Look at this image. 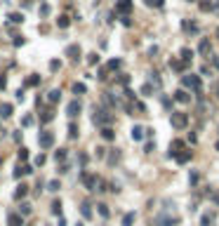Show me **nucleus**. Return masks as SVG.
<instances>
[{
  "instance_id": "obj_47",
  "label": "nucleus",
  "mask_w": 219,
  "mask_h": 226,
  "mask_svg": "<svg viewBox=\"0 0 219 226\" xmlns=\"http://www.w3.org/2000/svg\"><path fill=\"white\" fill-rule=\"evenodd\" d=\"M45 163V153H40L38 158H35V165H43Z\"/></svg>"
},
{
  "instance_id": "obj_33",
  "label": "nucleus",
  "mask_w": 219,
  "mask_h": 226,
  "mask_svg": "<svg viewBox=\"0 0 219 226\" xmlns=\"http://www.w3.org/2000/svg\"><path fill=\"white\" fill-rule=\"evenodd\" d=\"M17 155H19V160H21V163H24V160H28V148H24V146H21Z\"/></svg>"
},
{
  "instance_id": "obj_13",
  "label": "nucleus",
  "mask_w": 219,
  "mask_h": 226,
  "mask_svg": "<svg viewBox=\"0 0 219 226\" xmlns=\"http://www.w3.org/2000/svg\"><path fill=\"white\" fill-rule=\"evenodd\" d=\"M198 7H200V12H212V9H214V2H212V0H198Z\"/></svg>"
},
{
  "instance_id": "obj_15",
  "label": "nucleus",
  "mask_w": 219,
  "mask_h": 226,
  "mask_svg": "<svg viewBox=\"0 0 219 226\" xmlns=\"http://www.w3.org/2000/svg\"><path fill=\"white\" fill-rule=\"evenodd\" d=\"M132 139H134V141H141V139H144V127H139V125L132 127Z\"/></svg>"
},
{
  "instance_id": "obj_28",
  "label": "nucleus",
  "mask_w": 219,
  "mask_h": 226,
  "mask_svg": "<svg viewBox=\"0 0 219 226\" xmlns=\"http://www.w3.org/2000/svg\"><path fill=\"white\" fill-rule=\"evenodd\" d=\"M73 92H76V94H85V92H87V87H85L83 82H76V85H73Z\"/></svg>"
},
{
  "instance_id": "obj_52",
  "label": "nucleus",
  "mask_w": 219,
  "mask_h": 226,
  "mask_svg": "<svg viewBox=\"0 0 219 226\" xmlns=\"http://www.w3.org/2000/svg\"><path fill=\"white\" fill-rule=\"evenodd\" d=\"M217 97H219V85H217Z\"/></svg>"
},
{
  "instance_id": "obj_45",
  "label": "nucleus",
  "mask_w": 219,
  "mask_h": 226,
  "mask_svg": "<svg viewBox=\"0 0 219 226\" xmlns=\"http://www.w3.org/2000/svg\"><path fill=\"white\" fill-rule=\"evenodd\" d=\"M198 184V172H191V186H196Z\"/></svg>"
},
{
  "instance_id": "obj_19",
  "label": "nucleus",
  "mask_w": 219,
  "mask_h": 226,
  "mask_svg": "<svg viewBox=\"0 0 219 226\" xmlns=\"http://www.w3.org/2000/svg\"><path fill=\"white\" fill-rule=\"evenodd\" d=\"M101 137H104L106 141H113V139H115V132L111 130V127H101Z\"/></svg>"
},
{
  "instance_id": "obj_10",
  "label": "nucleus",
  "mask_w": 219,
  "mask_h": 226,
  "mask_svg": "<svg viewBox=\"0 0 219 226\" xmlns=\"http://www.w3.org/2000/svg\"><path fill=\"white\" fill-rule=\"evenodd\" d=\"M66 54H69L73 61H78L80 59V45H69L66 47Z\"/></svg>"
},
{
  "instance_id": "obj_53",
  "label": "nucleus",
  "mask_w": 219,
  "mask_h": 226,
  "mask_svg": "<svg viewBox=\"0 0 219 226\" xmlns=\"http://www.w3.org/2000/svg\"><path fill=\"white\" fill-rule=\"evenodd\" d=\"M217 38H219V28H217Z\"/></svg>"
},
{
  "instance_id": "obj_35",
  "label": "nucleus",
  "mask_w": 219,
  "mask_h": 226,
  "mask_svg": "<svg viewBox=\"0 0 219 226\" xmlns=\"http://www.w3.org/2000/svg\"><path fill=\"white\" fill-rule=\"evenodd\" d=\"M33 125V116H24L21 118V127H31Z\"/></svg>"
},
{
  "instance_id": "obj_8",
  "label": "nucleus",
  "mask_w": 219,
  "mask_h": 226,
  "mask_svg": "<svg viewBox=\"0 0 219 226\" xmlns=\"http://www.w3.org/2000/svg\"><path fill=\"white\" fill-rule=\"evenodd\" d=\"M172 101H177V104H189L191 97H189V92H186V90H177L175 97H172Z\"/></svg>"
},
{
  "instance_id": "obj_16",
  "label": "nucleus",
  "mask_w": 219,
  "mask_h": 226,
  "mask_svg": "<svg viewBox=\"0 0 219 226\" xmlns=\"http://www.w3.org/2000/svg\"><path fill=\"white\" fill-rule=\"evenodd\" d=\"M158 226H177V217H160Z\"/></svg>"
},
{
  "instance_id": "obj_1",
  "label": "nucleus",
  "mask_w": 219,
  "mask_h": 226,
  "mask_svg": "<svg viewBox=\"0 0 219 226\" xmlns=\"http://www.w3.org/2000/svg\"><path fill=\"white\" fill-rule=\"evenodd\" d=\"M182 85H184V87H191V90H198V92H200V75L186 73V75H182Z\"/></svg>"
},
{
  "instance_id": "obj_17",
  "label": "nucleus",
  "mask_w": 219,
  "mask_h": 226,
  "mask_svg": "<svg viewBox=\"0 0 219 226\" xmlns=\"http://www.w3.org/2000/svg\"><path fill=\"white\" fill-rule=\"evenodd\" d=\"M175 158H177V163L182 165V163H189V160L193 158V153H191V151H184V153H177Z\"/></svg>"
},
{
  "instance_id": "obj_6",
  "label": "nucleus",
  "mask_w": 219,
  "mask_h": 226,
  "mask_svg": "<svg viewBox=\"0 0 219 226\" xmlns=\"http://www.w3.org/2000/svg\"><path fill=\"white\" fill-rule=\"evenodd\" d=\"M80 109H83V106H80V101H78V99H73L69 106H66V116H69V118L80 116Z\"/></svg>"
},
{
  "instance_id": "obj_44",
  "label": "nucleus",
  "mask_w": 219,
  "mask_h": 226,
  "mask_svg": "<svg viewBox=\"0 0 219 226\" xmlns=\"http://www.w3.org/2000/svg\"><path fill=\"white\" fill-rule=\"evenodd\" d=\"M163 106H165V109H170V106H172V99H170V97H163Z\"/></svg>"
},
{
  "instance_id": "obj_48",
  "label": "nucleus",
  "mask_w": 219,
  "mask_h": 226,
  "mask_svg": "<svg viewBox=\"0 0 219 226\" xmlns=\"http://www.w3.org/2000/svg\"><path fill=\"white\" fill-rule=\"evenodd\" d=\"M203 226H210V214H203Z\"/></svg>"
},
{
  "instance_id": "obj_7",
  "label": "nucleus",
  "mask_w": 219,
  "mask_h": 226,
  "mask_svg": "<svg viewBox=\"0 0 219 226\" xmlns=\"http://www.w3.org/2000/svg\"><path fill=\"white\" fill-rule=\"evenodd\" d=\"M182 31L186 33H198V24L193 19H182Z\"/></svg>"
},
{
  "instance_id": "obj_40",
  "label": "nucleus",
  "mask_w": 219,
  "mask_h": 226,
  "mask_svg": "<svg viewBox=\"0 0 219 226\" xmlns=\"http://www.w3.org/2000/svg\"><path fill=\"white\" fill-rule=\"evenodd\" d=\"M149 7H163V0H146Z\"/></svg>"
},
{
  "instance_id": "obj_55",
  "label": "nucleus",
  "mask_w": 219,
  "mask_h": 226,
  "mask_svg": "<svg viewBox=\"0 0 219 226\" xmlns=\"http://www.w3.org/2000/svg\"><path fill=\"white\" fill-rule=\"evenodd\" d=\"M0 120H2V118H0Z\"/></svg>"
},
{
  "instance_id": "obj_25",
  "label": "nucleus",
  "mask_w": 219,
  "mask_h": 226,
  "mask_svg": "<svg viewBox=\"0 0 219 226\" xmlns=\"http://www.w3.org/2000/svg\"><path fill=\"white\" fill-rule=\"evenodd\" d=\"M132 224H134V212H127L123 217V226H132Z\"/></svg>"
},
{
  "instance_id": "obj_11",
  "label": "nucleus",
  "mask_w": 219,
  "mask_h": 226,
  "mask_svg": "<svg viewBox=\"0 0 219 226\" xmlns=\"http://www.w3.org/2000/svg\"><path fill=\"white\" fill-rule=\"evenodd\" d=\"M7 226H24V217L21 214H7Z\"/></svg>"
},
{
  "instance_id": "obj_54",
  "label": "nucleus",
  "mask_w": 219,
  "mask_h": 226,
  "mask_svg": "<svg viewBox=\"0 0 219 226\" xmlns=\"http://www.w3.org/2000/svg\"><path fill=\"white\" fill-rule=\"evenodd\" d=\"M76 226H83V224H76Z\"/></svg>"
},
{
  "instance_id": "obj_2",
  "label": "nucleus",
  "mask_w": 219,
  "mask_h": 226,
  "mask_svg": "<svg viewBox=\"0 0 219 226\" xmlns=\"http://www.w3.org/2000/svg\"><path fill=\"white\" fill-rule=\"evenodd\" d=\"M170 123H172L175 130H184V127L189 125V116H186V113H172V116H170Z\"/></svg>"
},
{
  "instance_id": "obj_37",
  "label": "nucleus",
  "mask_w": 219,
  "mask_h": 226,
  "mask_svg": "<svg viewBox=\"0 0 219 226\" xmlns=\"http://www.w3.org/2000/svg\"><path fill=\"white\" fill-rule=\"evenodd\" d=\"M54 158H57V163H59V160H66V148H59V151L54 153Z\"/></svg>"
},
{
  "instance_id": "obj_34",
  "label": "nucleus",
  "mask_w": 219,
  "mask_h": 226,
  "mask_svg": "<svg viewBox=\"0 0 219 226\" xmlns=\"http://www.w3.org/2000/svg\"><path fill=\"white\" fill-rule=\"evenodd\" d=\"M59 189H62V184H59L57 179H52L50 184H47V191H59Z\"/></svg>"
},
{
  "instance_id": "obj_21",
  "label": "nucleus",
  "mask_w": 219,
  "mask_h": 226,
  "mask_svg": "<svg viewBox=\"0 0 219 226\" xmlns=\"http://www.w3.org/2000/svg\"><path fill=\"white\" fill-rule=\"evenodd\" d=\"M26 193H28V186H26V184H21V186H17V191H14V198H24V196H26Z\"/></svg>"
},
{
  "instance_id": "obj_31",
  "label": "nucleus",
  "mask_w": 219,
  "mask_h": 226,
  "mask_svg": "<svg viewBox=\"0 0 219 226\" xmlns=\"http://www.w3.org/2000/svg\"><path fill=\"white\" fill-rule=\"evenodd\" d=\"M52 214H59V217H62V203H59V200L52 203Z\"/></svg>"
},
{
  "instance_id": "obj_46",
  "label": "nucleus",
  "mask_w": 219,
  "mask_h": 226,
  "mask_svg": "<svg viewBox=\"0 0 219 226\" xmlns=\"http://www.w3.org/2000/svg\"><path fill=\"white\" fill-rule=\"evenodd\" d=\"M189 141H191V144H196V141H198V134H196V132H191V134H189Z\"/></svg>"
},
{
  "instance_id": "obj_51",
  "label": "nucleus",
  "mask_w": 219,
  "mask_h": 226,
  "mask_svg": "<svg viewBox=\"0 0 219 226\" xmlns=\"http://www.w3.org/2000/svg\"><path fill=\"white\" fill-rule=\"evenodd\" d=\"M214 148H217V151H219V141H217V144H214Z\"/></svg>"
},
{
  "instance_id": "obj_24",
  "label": "nucleus",
  "mask_w": 219,
  "mask_h": 226,
  "mask_svg": "<svg viewBox=\"0 0 219 226\" xmlns=\"http://www.w3.org/2000/svg\"><path fill=\"white\" fill-rule=\"evenodd\" d=\"M80 212H83V217H85V219H90V217H92V210H90V203H83V205H80Z\"/></svg>"
},
{
  "instance_id": "obj_26",
  "label": "nucleus",
  "mask_w": 219,
  "mask_h": 226,
  "mask_svg": "<svg viewBox=\"0 0 219 226\" xmlns=\"http://www.w3.org/2000/svg\"><path fill=\"white\" fill-rule=\"evenodd\" d=\"M31 205H28V203H21V207H19V214H21V217H26V214H31Z\"/></svg>"
},
{
  "instance_id": "obj_36",
  "label": "nucleus",
  "mask_w": 219,
  "mask_h": 226,
  "mask_svg": "<svg viewBox=\"0 0 219 226\" xmlns=\"http://www.w3.org/2000/svg\"><path fill=\"white\" fill-rule=\"evenodd\" d=\"M57 24H59V28H66L71 24V19L69 17H59V19H57Z\"/></svg>"
},
{
  "instance_id": "obj_30",
  "label": "nucleus",
  "mask_w": 219,
  "mask_h": 226,
  "mask_svg": "<svg viewBox=\"0 0 219 226\" xmlns=\"http://www.w3.org/2000/svg\"><path fill=\"white\" fill-rule=\"evenodd\" d=\"M69 137H71V139L78 137V125H76V123H71V125H69Z\"/></svg>"
},
{
  "instance_id": "obj_50",
  "label": "nucleus",
  "mask_w": 219,
  "mask_h": 226,
  "mask_svg": "<svg viewBox=\"0 0 219 226\" xmlns=\"http://www.w3.org/2000/svg\"><path fill=\"white\" fill-rule=\"evenodd\" d=\"M212 64H214V68H219V59H212Z\"/></svg>"
},
{
  "instance_id": "obj_39",
  "label": "nucleus",
  "mask_w": 219,
  "mask_h": 226,
  "mask_svg": "<svg viewBox=\"0 0 219 226\" xmlns=\"http://www.w3.org/2000/svg\"><path fill=\"white\" fill-rule=\"evenodd\" d=\"M52 118H54V113H52V111H45V113H43V118H40V120H43V123H50Z\"/></svg>"
},
{
  "instance_id": "obj_27",
  "label": "nucleus",
  "mask_w": 219,
  "mask_h": 226,
  "mask_svg": "<svg viewBox=\"0 0 219 226\" xmlns=\"http://www.w3.org/2000/svg\"><path fill=\"white\" fill-rule=\"evenodd\" d=\"M40 82V75H31V78H26V87H35Z\"/></svg>"
},
{
  "instance_id": "obj_5",
  "label": "nucleus",
  "mask_w": 219,
  "mask_h": 226,
  "mask_svg": "<svg viewBox=\"0 0 219 226\" xmlns=\"http://www.w3.org/2000/svg\"><path fill=\"white\" fill-rule=\"evenodd\" d=\"M198 54H200V57H210L212 54V43L207 40V38H203V40H200V45H198Z\"/></svg>"
},
{
  "instance_id": "obj_42",
  "label": "nucleus",
  "mask_w": 219,
  "mask_h": 226,
  "mask_svg": "<svg viewBox=\"0 0 219 226\" xmlns=\"http://www.w3.org/2000/svg\"><path fill=\"white\" fill-rule=\"evenodd\" d=\"M24 43H26V40H24V38H21V36H14V45H24Z\"/></svg>"
},
{
  "instance_id": "obj_4",
  "label": "nucleus",
  "mask_w": 219,
  "mask_h": 226,
  "mask_svg": "<svg viewBox=\"0 0 219 226\" xmlns=\"http://www.w3.org/2000/svg\"><path fill=\"white\" fill-rule=\"evenodd\" d=\"M38 144H40V148H50V146L54 144V134H52V132H40Z\"/></svg>"
},
{
  "instance_id": "obj_18",
  "label": "nucleus",
  "mask_w": 219,
  "mask_h": 226,
  "mask_svg": "<svg viewBox=\"0 0 219 226\" xmlns=\"http://www.w3.org/2000/svg\"><path fill=\"white\" fill-rule=\"evenodd\" d=\"M12 104H2V106H0V118H12Z\"/></svg>"
},
{
  "instance_id": "obj_22",
  "label": "nucleus",
  "mask_w": 219,
  "mask_h": 226,
  "mask_svg": "<svg viewBox=\"0 0 219 226\" xmlns=\"http://www.w3.org/2000/svg\"><path fill=\"white\" fill-rule=\"evenodd\" d=\"M9 21H12V24H24V14H21V12H12V14H9Z\"/></svg>"
},
{
  "instance_id": "obj_20",
  "label": "nucleus",
  "mask_w": 219,
  "mask_h": 226,
  "mask_svg": "<svg viewBox=\"0 0 219 226\" xmlns=\"http://www.w3.org/2000/svg\"><path fill=\"white\" fill-rule=\"evenodd\" d=\"M179 57H182V61H186V64H191V61H193V52L189 50V47H184V50H182V54H179Z\"/></svg>"
},
{
  "instance_id": "obj_38",
  "label": "nucleus",
  "mask_w": 219,
  "mask_h": 226,
  "mask_svg": "<svg viewBox=\"0 0 219 226\" xmlns=\"http://www.w3.org/2000/svg\"><path fill=\"white\" fill-rule=\"evenodd\" d=\"M97 207H99V214H101V217H108V214H111V212H108V207H106L104 203H101V205H97Z\"/></svg>"
},
{
  "instance_id": "obj_32",
  "label": "nucleus",
  "mask_w": 219,
  "mask_h": 226,
  "mask_svg": "<svg viewBox=\"0 0 219 226\" xmlns=\"http://www.w3.org/2000/svg\"><path fill=\"white\" fill-rule=\"evenodd\" d=\"M87 64H90V66H94V64H99V54H97V52L87 54Z\"/></svg>"
},
{
  "instance_id": "obj_43",
  "label": "nucleus",
  "mask_w": 219,
  "mask_h": 226,
  "mask_svg": "<svg viewBox=\"0 0 219 226\" xmlns=\"http://www.w3.org/2000/svg\"><path fill=\"white\" fill-rule=\"evenodd\" d=\"M40 14H43V17H47V14H50V5H43V7H40Z\"/></svg>"
},
{
  "instance_id": "obj_49",
  "label": "nucleus",
  "mask_w": 219,
  "mask_h": 226,
  "mask_svg": "<svg viewBox=\"0 0 219 226\" xmlns=\"http://www.w3.org/2000/svg\"><path fill=\"white\" fill-rule=\"evenodd\" d=\"M5 87H7V80H5V78H0V90H5Z\"/></svg>"
},
{
  "instance_id": "obj_12",
  "label": "nucleus",
  "mask_w": 219,
  "mask_h": 226,
  "mask_svg": "<svg viewBox=\"0 0 219 226\" xmlns=\"http://www.w3.org/2000/svg\"><path fill=\"white\" fill-rule=\"evenodd\" d=\"M179 151H184V141H182V139H175V141L170 144V155H177Z\"/></svg>"
},
{
  "instance_id": "obj_9",
  "label": "nucleus",
  "mask_w": 219,
  "mask_h": 226,
  "mask_svg": "<svg viewBox=\"0 0 219 226\" xmlns=\"http://www.w3.org/2000/svg\"><path fill=\"white\" fill-rule=\"evenodd\" d=\"M94 123H97V125H104V123H111V116H108L106 111H101V109H99V111L94 113Z\"/></svg>"
},
{
  "instance_id": "obj_23",
  "label": "nucleus",
  "mask_w": 219,
  "mask_h": 226,
  "mask_svg": "<svg viewBox=\"0 0 219 226\" xmlns=\"http://www.w3.org/2000/svg\"><path fill=\"white\" fill-rule=\"evenodd\" d=\"M120 66H123V59H111L106 68H108V71H115V68H120Z\"/></svg>"
},
{
  "instance_id": "obj_3",
  "label": "nucleus",
  "mask_w": 219,
  "mask_h": 226,
  "mask_svg": "<svg viewBox=\"0 0 219 226\" xmlns=\"http://www.w3.org/2000/svg\"><path fill=\"white\" fill-rule=\"evenodd\" d=\"M115 12L123 14V17H127L132 12V0H118V2H115Z\"/></svg>"
},
{
  "instance_id": "obj_41",
  "label": "nucleus",
  "mask_w": 219,
  "mask_h": 226,
  "mask_svg": "<svg viewBox=\"0 0 219 226\" xmlns=\"http://www.w3.org/2000/svg\"><path fill=\"white\" fill-rule=\"evenodd\" d=\"M50 68H52V71H57V68H62V64L54 59V61H50Z\"/></svg>"
},
{
  "instance_id": "obj_14",
  "label": "nucleus",
  "mask_w": 219,
  "mask_h": 226,
  "mask_svg": "<svg viewBox=\"0 0 219 226\" xmlns=\"http://www.w3.org/2000/svg\"><path fill=\"white\" fill-rule=\"evenodd\" d=\"M170 66H172V68H175V71H186V68H189V66H191V64H186V61H177V59H172V61H170Z\"/></svg>"
},
{
  "instance_id": "obj_29",
  "label": "nucleus",
  "mask_w": 219,
  "mask_h": 226,
  "mask_svg": "<svg viewBox=\"0 0 219 226\" xmlns=\"http://www.w3.org/2000/svg\"><path fill=\"white\" fill-rule=\"evenodd\" d=\"M47 99L52 101V104H54V101H59V99H62V92H59V90H52V92H50V97H47Z\"/></svg>"
}]
</instances>
